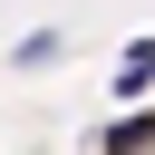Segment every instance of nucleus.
Listing matches in <instances>:
<instances>
[{
  "instance_id": "f03ea898",
  "label": "nucleus",
  "mask_w": 155,
  "mask_h": 155,
  "mask_svg": "<svg viewBox=\"0 0 155 155\" xmlns=\"http://www.w3.org/2000/svg\"><path fill=\"white\" fill-rule=\"evenodd\" d=\"M145 136H155V116H126V126H116V136H107V155H136V145H145Z\"/></svg>"
},
{
  "instance_id": "f257e3e1",
  "label": "nucleus",
  "mask_w": 155,
  "mask_h": 155,
  "mask_svg": "<svg viewBox=\"0 0 155 155\" xmlns=\"http://www.w3.org/2000/svg\"><path fill=\"white\" fill-rule=\"evenodd\" d=\"M145 78H155V39H136V48H126V58H116V87H126V97H136V87H145Z\"/></svg>"
}]
</instances>
